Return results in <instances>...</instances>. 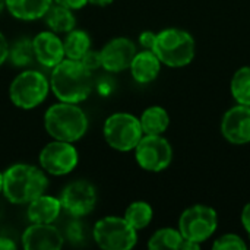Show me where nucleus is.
<instances>
[{"label":"nucleus","instance_id":"1","mask_svg":"<svg viewBox=\"0 0 250 250\" xmlns=\"http://www.w3.org/2000/svg\"><path fill=\"white\" fill-rule=\"evenodd\" d=\"M50 86L60 101L78 104L89 97L92 91V75L79 60L63 59L53 67Z\"/></svg>","mask_w":250,"mask_h":250},{"label":"nucleus","instance_id":"2","mask_svg":"<svg viewBox=\"0 0 250 250\" xmlns=\"http://www.w3.org/2000/svg\"><path fill=\"white\" fill-rule=\"evenodd\" d=\"M48 186L42 170L29 164H15L3 173V195L16 205L29 204Z\"/></svg>","mask_w":250,"mask_h":250},{"label":"nucleus","instance_id":"3","mask_svg":"<svg viewBox=\"0 0 250 250\" xmlns=\"http://www.w3.org/2000/svg\"><path fill=\"white\" fill-rule=\"evenodd\" d=\"M47 133L56 141L76 142L88 130L86 114L72 103H59L51 105L44 116Z\"/></svg>","mask_w":250,"mask_h":250},{"label":"nucleus","instance_id":"4","mask_svg":"<svg viewBox=\"0 0 250 250\" xmlns=\"http://www.w3.org/2000/svg\"><path fill=\"white\" fill-rule=\"evenodd\" d=\"M193 37L180 28H167L157 34L152 51L161 63L170 67L188 66L195 57Z\"/></svg>","mask_w":250,"mask_h":250},{"label":"nucleus","instance_id":"5","mask_svg":"<svg viewBox=\"0 0 250 250\" xmlns=\"http://www.w3.org/2000/svg\"><path fill=\"white\" fill-rule=\"evenodd\" d=\"M48 89L50 83L42 73L37 70H25L10 83L9 97L16 107L31 110L47 98Z\"/></svg>","mask_w":250,"mask_h":250},{"label":"nucleus","instance_id":"6","mask_svg":"<svg viewBox=\"0 0 250 250\" xmlns=\"http://www.w3.org/2000/svg\"><path fill=\"white\" fill-rule=\"evenodd\" d=\"M142 136L144 132L141 122L133 114L116 113L111 114L104 123V138L113 149L122 152L132 151Z\"/></svg>","mask_w":250,"mask_h":250},{"label":"nucleus","instance_id":"7","mask_svg":"<svg viewBox=\"0 0 250 250\" xmlns=\"http://www.w3.org/2000/svg\"><path fill=\"white\" fill-rule=\"evenodd\" d=\"M94 240L104 250H130L138 242V234L125 218L105 217L97 221Z\"/></svg>","mask_w":250,"mask_h":250},{"label":"nucleus","instance_id":"8","mask_svg":"<svg viewBox=\"0 0 250 250\" xmlns=\"http://www.w3.org/2000/svg\"><path fill=\"white\" fill-rule=\"evenodd\" d=\"M218 227L217 211L207 205H193L185 209L179 220V231L183 239L204 243L208 240Z\"/></svg>","mask_w":250,"mask_h":250},{"label":"nucleus","instance_id":"9","mask_svg":"<svg viewBox=\"0 0 250 250\" xmlns=\"http://www.w3.org/2000/svg\"><path fill=\"white\" fill-rule=\"evenodd\" d=\"M135 158L141 168L158 173L170 166L173 148L161 135H144L135 146Z\"/></svg>","mask_w":250,"mask_h":250},{"label":"nucleus","instance_id":"10","mask_svg":"<svg viewBox=\"0 0 250 250\" xmlns=\"http://www.w3.org/2000/svg\"><path fill=\"white\" fill-rule=\"evenodd\" d=\"M40 164L44 171L53 176L69 174L78 164V151L72 142H50L40 152Z\"/></svg>","mask_w":250,"mask_h":250},{"label":"nucleus","instance_id":"11","mask_svg":"<svg viewBox=\"0 0 250 250\" xmlns=\"http://www.w3.org/2000/svg\"><path fill=\"white\" fill-rule=\"evenodd\" d=\"M62 208L72 217L88 215L97 204L95 188L86 180H76L69 183L60 196Z\"/></svg>","mask_w":250,"mask_h":250},{"label":"nucleus","instance_id":"12","mask_svg":"<svg viewBox=\"0 0 250 250\" xmlns=\"http://www.w3.org/2000/svg\"><path fill=\"white\" fill-rule=\"evenodd\" d=\"M221 133L233 145L250 142V105L237 104L226 111L221 120Z\"/></svg>","mask_w":250,"mask_h":250},{"label":"nucleus","instance_id":"13","mask_svg":"<svg viewBox=\"0 0 250 250\" xmlns=\"http://www.w3.org/2000/svg\"><path fill=\"white\" fill-rule=\"evenodd\" d=\"M100 53L101 67L108 72H123L130 67V63L138 51L132 40L117 37L108 41Z\"/></svg>","mask_w":250,"mask_h":250},{"label":"nucleus","instance_id":"14","mask_svg":"<svg viewBox=\"0 0 250 250\" xmlns=\"http://www.w3.org/2000/svg\"><path fill=\"white\" fill-rule=\"evenodd\" d=\"M64 239L51 224H32L22 234V246L26 250H59Z\"/></svg>","mask_w":250,"mask_h":250},{"label":"nucleus","instance_id":"15","mask_svg":"<svg viewBox=\"0 0 250 250\" xmlns=\"http://www.w3.org/2000/svg\"><path fill=\"white\" fill-rule=\"evenodd\" d=\"M32 48L37 62L45 67H54L64 59L63 41L53 31L40 32L32 40Z\"/></svg>","mask_w":250,"mask_h":250},{"label":"nucleus","instance_id":"16","mask_svg":"<svg viewBox=\"0 0 250 250\" xmlns=\"http://www.w3.org/2000/svg\"><path fill=\"white\" fill-rule=\"evenodd\" d=\"M62 211L60 199L48 195H41L29 202L28 205V220L32 224H51L57 220Z\"/></svg>","mask_w":250,"mask_h":250},{"label":"nucleus","instance_id":"17","mask_svg":"<svg viewBox=\"0 0 250 250\" xmlns=\"http://www.w3.org/2000/svg\"><path fill=\"white\" fill-rule=\"evenodd\" d=\"M129 69L136 82L149 83L158 76L161 70V62L152 50H144L135 54Z\"/></svg>","mask_w":250,"mask_h":250},{"label":"nucleus","instance_id":"18","mask_svg":"<svg viewBox=\"0 0 250 250\" xmlns=\"http://www.w3.org/2000/svg\"><path fill=\"white\" fill-rule=\"evenodd\" d=\"M53 0H4L7 10L21 21H35L42 18Z\"/></svg>","mask_w":250,"mask_h":250},{"label":"nucleus","instance_id":"19","mask_svg":"<svg viewBox=\"0 0 250 250\" xmlns=\"http://www.w3.org/2000/svg\"><path fill=\"white\" fill-rule=\"evenodd\" d=\"M139 122L144 135H161L167 130L170 125V116L166 108L160 105H152L142 113Z\"/></svg>","mask_w":250,"mask_h":250},{"label":"nucleus","instance_id":"20","mask_svg":"<svg viewBox=\"0 0 250 250\" xmlns=\"http://www.w3.org/2000/svg\"><path fill=\"white\" fill-rule=\"evenodd\" d=\"M45 16V22L47 25L51 28L53 32H69L72 29H75L76 25V19L72 13V9L64 7L62 4H51L50 9L47 10Z\"/></svg>","mask_w":250,"mask_h":250},{"label":"nucleus","instance_id":"21","mask_svg":"<svg viewBox=\"0 0 250 250\" xmlns=\"http://www.w3.org/2000/svg\"><path fill=\"white\" fill-rule=\"evenodd\" d=\"M64 57L70 60H81L83 54L91 48V38L82 29H72L63 42Z\"/></svg>","mask_w":250,"mask_h":250},{"label":"nucleus","instance_id":"22","mask_svg":"<svg viewBox=\"0 0 250 250\" xmlns=\"http://www.w3.org/2000/svg\"><path fill=\"white\" fill-rule=\"evenodd\" d=\"M152 215H154V211L151 205L144 201H138L127 207L123 218L138 231L149 226V223L152 221Z\"/></svg>","mask_w":250,"mask_h":250},{"label":"nucleus","instance_id":"23","mask_svg":"<svg viewBox=\"0 0 250 250\" xmlns=\"http://www.w3.org/2000/svg\"><path fill=\"white\" fill-rule=\"evenodd\" d=\"M231 95L237 104L250 105V66H243L231 78Z\"/></svg>","mask_w":250,"mask_h":250},{"label":"nucleus","instance_id":"24","mask_svg":"<svg viewBox=\"0 0 250 250\" xmlns=\"http://www.w3.org/2000/svg\"><path fill=\"white\" fill-rule=\"evenodd\" d=\"M182 242L183 236L179 230L161 229L151 236L148 248L151 250H180Z\"/></svg>","mask_w":250,"mask_h":250},{"label":"nucleus","instance_id":"25","mask_svg":"<svg viewBox=\"0 0 250 250\" xmlns=\"http://www.w3.org/2000/svg\"><path fill=\"white\" fill-rule=\"evenodd\" d=\"M34 48H32V41L22 38L18 40L12 47H9V60L13 66L18 67H23L31 64L32 59H34Z\"/></svg>","mask_w":250,"mask_h":250},{"label":"nucleus","instance_id":"26","mask_svg":"<svg viewBox=\"0 0 250 250\" xmlns=\"http://www.w3.org/2000/svg\"><path fill=\"white\" fill-rule=\"evenodd\" d=\"M215 250H246L248 245L237 234H224L214 242Z\"/></svg>","mask_w":250,"mask_h":250},{"label":"nucleus","instance_id":"27","mask_svg":"<svg viewBox=\"0 0 250 250\" xmlns=\"http://www.w3.org/2000/svg\"><path fill=\"white\" fill-rule=\"evenodd\" d=\"M88 70H95L101 67V53L100 51H92L91 48L83 54V57L79 60Z\"/></svg>","mask_w":250,"mask_h":250},{"label":"nucleus","instance_id":"28","mask_svg":"<svg viewBox=\"0 0 250 250\" xmlns=\"http://www.w3.org/2000/svg\"><path fill=\"white\" fill-rule=\"evenodd\" d=\"M155 37H157V34H154L151 31H145L139 35V42L145 50H152L154 44H155Z\"/></svg>","mask_w":250,"mask_h":250},{"label":"nucleus","instance_id":"29","mask_svg":"<svg viewBox=\"0 0 250 250\" xmlns=\"http://www.w3.org/2000/svg\"><path fill=\"white\" fill-rule=\"evenodd\" d=\"M57 4H62V6H64V7H69V9H72V10H75V9H81V7H83L86 3H88V0H54Z\"/></svg>","mask_w":250,"mask_h":250},{"label":"nucleus","instance_id":"30","mask_svg":"<svg viewBox=\"0 0 250 250\" xmlns=\"http://www.w3.org/2000/svg\"><path fill=\"white\" fill-rule=\"evenodd\" d=\"M7 57H9V44L4 35L0 32V66L7 60Z\"/></svg>","mask_w":250,"mask_h":250},{"label":"nucleus","instance_id":"31","mask_svg":"<svg viewBox=\"0 0 250 250\" xmlns=\"http://www.w3.org/2000/svg\"><path fill=\"white\" fill-rule=\"evenodd\" d=\"M242 224L245 227V230L248 231L250 236V202L245 205L243 211H242Z\"/></svg>","mask_w":250,"mask_h":250},{"label":"nucleus","instance_id":"32","mask_svg":"<svg viewBox=\"0 0 250 250\" xmlns=\"http://www.w3.org/2000/svg\"><path fill=\"white\" fill-rule=\"evenodd\" d=\"M16 249V245L13 240L7 239V237H3L0 236V250H15Z\"/></svg>","mask_w":250,"mask_h":250},{"label":"nucleus","instance_id":"33","mask_svg":"<svg viewBox=\"0 0 250 250\" xmlns=\"http://www.w3.org/2000/svg\"><path fill=\"white\" fill-rule=\"evenodd\" d=\"M113 1H114V0H88V3L95 4V6H101V7L108 6V4H111Z\"/></svg>","mask_w":250,"mask_h":250},{"label":"nucleus","instance_id":"34","mask_svg":"<svg viewBox=\"0 0 250 250\" xmlns=\"http://www.w3.org/2000/svg\"><path fill=\"white\" fill-rule=\"evenodd\" d=\"M3 192V174L0 173V193Z\"/></svg>","mask_w":250,"mask_h":250},{"label":"nucleus","instance_id":"35","mask_svg":"<svg viewBox=\"0 0 250 250\" xmlns=\"http://www.w3.org/2000/svg\"><path fill=\"white\" fill-rule=\"evenodd\" d=\"M3 7H4V0H0V12L3 10Z\"/></svg>","mask_w":250,"mask_h":250}]
</instances>
